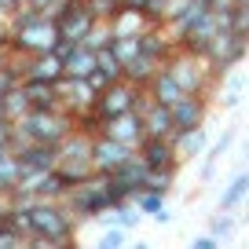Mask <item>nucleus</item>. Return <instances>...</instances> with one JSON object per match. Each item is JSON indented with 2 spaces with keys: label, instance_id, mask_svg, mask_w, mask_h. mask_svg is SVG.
I'll use <instances>...</instances> for the list:
<instances>
[{
  "label": "nucleus",
  "instance_id": "f257e3e1",
  "mask_svg": "<svg viewBox=\"0 0 249 249\" xmlns=\"http://www.w3.org/2000/svg\"><path fill=\"white\" fill-rule=\"evenodd\" d=\"M30 224L33 234L26 238V249H62V246H73L77 242V220L73 213L52 198H33L30 202Z\"/></svg>",
  "mask_w": 249,
  "mask_h": 249
},
{
  "label": "nucleus",
  "instance_id": "f03ea898",
  "mask_svg": "<svg viewBox=\"0 0 249 249\" xmlns=\"http://www.w3.org/2000/svg\"><path fill=\"white\" fill-rule=\"evenodd\" d=\"M8 22H11L8 48H11L15 55H40V52H52L55 40H59L55 18L40 15V11H33V8H15Z\"/></svg>",
  "mask_w": 249,
  "mask_h": 249
},
{
  "label": "nucleus",
  "instance_id": "7ed1b4c3",
  "mask_svg": "<svg viewBox=\"0 0 249 249\" xmlns=\"http://www.w3.org/2000/svg\"><path fill=\"white\" fill-rule=\"evenodd\" d=\"M161 70H169V77L179 85V92H183V95H209V88H213L209 62H205L202 55H195V52L176 48V52L161 62Z\"/></svg>",
  "mask_w": 249,
  "mask_h": 249
},
{
  "label": "nucleus",
  "instance_id": "20e7f679",
  "mask_svg": "<svg viewBox=\"0 0 249 249\" xmlns=\"http://www.w3.org/2000/svg\"><path fill=\"white\" fill-rule=\"evenodd\" d=\"M62 205L73 213V220H77V224H85V220H95V216H99V213L110 205L107 187H103V176L95 172L92 179H85V183L70 187V191L62 195Z\"/></svg>",
  "mask_w": 249,
  "mask_h": 249
},
{
  "label": "nucleus",
  "instance_id": "39448f33",
  "mask_svg": "<svg viewBox=\"0 0 249 249\" xmlns=\"http://www.w3.org/2000/svg\"><path fill=\"white\" fill-rule=\"evenodd\" d=\"M52 18H55V30H59V40H70V44H81L85 33L99 22L85 0H62L52 11Z\"/></svg>",
  "mask_w": 249,
  "mask_h": 249
},
{
  "label": "nucleus",
  "instance_id": "423d86ee",
  "mask_svg": "<svg viewBox=\"0 0 249 249\" xmlns=\"http://www.w3.org/2000/svg\"><path fill=\"white\" fill-rule=\"evenodd\" d=\"M172 117V132H187V128H198L209 117V95H179L169 107Z\"/></svg>",
  "mask_w": 249,
  "mask_h": 249
},
{
  "label": "nucleus",
  "instance_id": "0eeeda50",
  "mask_svg": "<svg viewBox=\"0 0 249 249\" xmlns=\"http://www.w3.org/2000/svg\"><path fill=\"white\" fill-rule=\"evenodd\" d=\"M132 154H136L132 143H117V140H110V136H92V169L99 172V176L114 172L117 165L128 161Z\"/></svg>",
  "mask_w": 249,
  "mask_h": 249
},
{
  "label": "nucleus",
  "instance_id": "6e6552de",
  "mask_svg": "<svg viewBox=\"0 0 249 249\" xmlns=\"http://www.w3.org/2000/svg\"><path fill=\"white\" fill-rule=\"evenodd\" d=\"M103 22H107L110 37H140V33H147L150 26H158V22H150L140 8H128V4H121V0H117V8L110 11Z\"/></svg>",
  "mask_w": 249,
  "mask_h": 249
},
{
  "label": "nucleus",
  "instance_id": "1a4fd4ad",
  "mask_svg": "<svg viewBox=\"0 0 249 249\" xmlns=\"http://www.w3.org/2000/svg\"><path fill=\"white\" fill-rule=\"evenodd\" d=\"M99 136H110V140H117V143H132V147H136V143L143 140V121H140L136 110H124V114L103 117Z\"/></svg>",
  "mask_w": 249,
  "mask_h": 249
},
{
  "label": "nucleus",
  "instance_id": "9d476101",
  "mask_svg": "<svg viewBox=\"0 0 249 249\" xmlns=\"http://www.w3.org/2000/svg\"><path fill=\"white\" fill-rule=\"evenodd\" d=\"M11 154H15L22 176H30V172H52L55 169V158H59L52 143H22V147H15Z\"/></svg>",
  "mask_w": 249,
  "mask_h": 249
},
{
  "label": "nucleus",
  "instance_id": "9b49d317",
  "mask_svg": "<svg viewBox=\"0 0 249 249\" xmlns=\"http://www.w3.org/2000/svg\"><path fill=\"white\" fill-rule=\"evenodd\" d=\"M136 158H140L147 169H176V150H172V140H154V136H143L136 143Z\"/></svg>",
  "mask_w": 249,
  "mask_h": 249
},
{
  "label": "nucleus",
  "instance_id": "f8f14e48",
  "mask_svg": "<svg viewBox=\"0 0 249 249\" xmlns=\"http://www.w3.org/2000/svg\"><path fill=\"white\" fill-rule=\"evenodd\" d=\"M22 77H30V81H59L62 77V59L55 52L22 55Z\"/></svg>",
  "mask_w": 249,
  "mask_h": 249
},
{
  "label": "nucleus",
  "instance_id": "ddd939ff",
  "mask_svg": "<svg viewBox=\"0 0 249 249\" xmlns=\"http://www.w3.org/2000/svg\"><path fill=\"white\" fill-rule=\"evenodd\" d=\"M172 150H176V161H195V158H202L205 143H209V132H205V124H198V128H187V132H172Z\"/></svg>",
  "mask_w": 249,
  "mask_h": 249
},
{
  "label": "nucleus",
  "instance_id": "4468645a",
  "mask_svg": "<svg viewBox=\"0 0 249 249\" xmlns=\"http://www.w3.org/2000/svg\"><path fill=\"white\" fill-rule=\"evenodd\" d=\"M176 52V40L165 33V26H150L147 33H140V55H147V59H154L158 66H161L169 55Z\"/></svg>",
  "mask_w": 249,
  "mask_h": 249
},
{
  "label": "nucleus",
  "instance_id": "2eb2a0df",
  "mask_svg": "<svg viewBox=\"0 0 249 249\" xmlns=\"http://www.w3.org/2000/svg\"><path fill=\"white\" fill-rule=\"evenodd\" d=\"M18 85H22V92H26V99H30L33 110H62L55 81H30V77H22Z\"/></svg>",
  "mask_w": 249,
  "mask_h": 249
},
{
  "label": "nucleus",
  "instance_id": "dca6fc26",
  "mask_svg": "<svg viewBox=\"0 0 249 249\" xmlns=\"http://www.w3.org/2000/svg\"><path fill=\"white\" fill-rule=\"evenodd\" d=\"M140 121H143V136H154V140H169L172 136L169 107H161V103H154V99L140 110Z\"/></svg>",
  "mask_w": 249,
  "mask_h": 249
},
{
  "label": "nucleus",
  "instance_id": "f3484780",
  "mask_svg": "<svg viewBox=\"0 0 249 249\" xmlns=\"http://www.w3.org/2000/svg\"><path fill=\"white\" fill-rule=\"evenodd\" d=\"M246 191H249V172L246 169H234V176H231V183H227V191L220 195L216 209L220 213H238L242 202H246Z\"/></svg>",
  "mask_w": 249,
  "mask_h": 249
},
{
  "label": "nucleus",
  "instance_id": "a211bd4d",
  "mask_svg": "<svg viewBox=\"0 0 249 249\" xmlns=\"http://www.w3.org/2000/svg\"><path fill=\"white\" fill-rule=\"evenodd\" d=\"M147 95H150L154 103H161V107H172L183 92H179V85L169 77V70H161V66H158V73L147 81Z\"/></svg>",
  "mask_w": 249,
  "mask_h": 249
},
{
  "label": "nucleus",
  "instance_id": "6ab92c4d",
  "mask_svg": "<svg viewBox=\"0 0 249 249\" xmlns=\"http://www.w3.org/2000/svg\"><path fill=\"white\" fill-rule=\"evenodd\" d=\"M95 70V52L85 44H73V52L62 59V77H88Z\"/></svg>",
  "mask_w": 249,
  "mask_h": 249
},
{
  "label": "nucleus",
  "instance_id": "aec40b11",
  "mask_svg": "<svg viewBox=\"0 0 249 249\" xmlns=\"http://www.w3.org/2000/svg\"><path fill=\"white\" fill-rule=\"evenodd\" d=\"M55 176L62 179V187L70 191V187H77V183H85V179H92L95 176V169H92V161H66V158H59L55 161Z\"/></svg>",
  "mask_w": 249,
  "mask_h": 249
},
{
  "label": "nucleus",
  "instance_id": "412c9836",
  "mask_svg": "<svg viewBox=\"0 0 249 249\" xmlns=\"http://www.w3.org/2000/svg\"><path fill=\"white\" fill-rule=\"evenodd\" d=\"M158 73V62L154 59H147V55H136V59H128L124 62V70H121V77L128 81V85H136V88H147V81Z\"/></svg>",
  "mask_w": 249,
  "mask_h": 249
},
{
  "label": "nucleus",
  "instance_id": "4be33fe9",
  "mask_svg": "<svg viewBox=\"0 0 249 249\" xmlns=\"http://www.w3.org/2000/svg\"><path fill=\"white\" fill-rule=\"evenodd\" d=\"M220 81H224V92H220V107H224V110H234V107L242 103V95H246V73H242V66H238V73L227 70Z\"/></svg>",
  "mask_w": 249,
  "mask_h": 249
},
{
  "label": "nucleus",
  "instance_id": "5701e85b",
  "mask_svg": "<svg viewBox=\"0 0 249 249\" xmlns=\"http://www.w3.org/2000/svg\"><path fill=\"white\" fill-rule=\"evenodd\" d=\"M0 107H4V117L8 121H18L22 114H30V99H26V92H22V85H11L8 92L0 95Z\"/></svg>",
  "mask_w": 249,
  "mask_h": 249
},
{
  "label": "nucleus",
  "instance_id": "b1692460",
  "mask_svg": "<svg viewBox=\"0 0 249 249\" xmlns=\"http://www.w3.org/2000/svg\"><path fill=\"white\" fill-rule=\"evenodd\" d=\"M18 176H22V169H18L15 154H11V150H4V154H0V195H11V191H15V183H18Z\"/></svg>",
  "mask_w": 249,
  "mask_h": 249
},
{
  "label": "nucleus",
  "instance_id": "393cba45",
  "mask_svg": "<svg viewBox=\"0 0 249 249\" xmlns=\"http://www.w3.org/2000/svg\"><path fill=\"white\" fill-rule=\"evenodd\" d=\"M205 231H209L213 238L227 242L234 231H238V216H234V213H220V209H216V213L209 216V227H205Z\"/></svg>",
  "mask_w": 249,
  "mask_h": 249
},
{
  "label": "nucleus",
  "instance_id": "a878e982",
  "mask_svg": "<svg viewBox=\"0 0 249 249\" xmlns=\"http://www.w3.org/2000/svg\"><path fill=\"white\" fill-rule=\"evenodd\" d=\"M95 70H99L107 81H121V70H124V66L114 59V52H110V48H95Z\"/></svg>",
  "mask_w": 249,
  "mask_h": 249
},
{
  "label": "nucleus",
  "instance_id": "bb28decb",
  "mask_svg": "<svg viewBox=\"0 0 249 249\" xmlns=\"http://www.w3.org/2000/svg\"><path fill=\"white\" fill-rule=\"evenodd\" d=\"M110 52H114V59L121 62H128V59H136V55H140V37H110Z\"/></svg>",
  "mask_w": 249,
  "mask_h": 249
},
{
  "label": "nucleus",
  "instance_id": "cd10ccee",
  "mask_svg": "<svg viewBox=\"0 0 249 249\" xmlns=\"http://www.w3.org/2000/svg\"><path fill=\"white\" fill-rule=\"evenodd\" d=\"M143 187L169 195L172 187H176V169H147V179H143Z\"/></svg>",
  "mask_w": 249,
  "mask_h": 249
},
{
  "label": "nucleus",
  "instance_id": "c85d7f7f",
  "mask_svg": "<svg viewBox=\"0 0 249 249\" xmlns=\"http://www.w3.org/2000/svg\"><path fill=\"white\" fill-rule=\"evenodd\" d=\"M231 143H234V128H224V132H220V140L213 143L209 150H202V154H205V161H220V158H224L227 150H231Z\"/></svg>",
  "mask_w": 249,
  "mask_h": 249
},
{
  "label": "nucleus",
  "instance_id": "c756f323",
  "mask_svg": "<svg viewBox=\"0 0 249 249\" xmlns=\"http://www.w3.org/2000/svg\"><path fill=\"white\" fill-rule=\"evenodd\" d=\"M99 246H103V249H121V246H128V231H124V227L107 224V231L99 234Z\"/></svg>",
  "mask_w": 249,
  "mask_h": 249
},
{
  "label": "nucleus",
  "instance_id": "7c9ffc66",
  "mask_svg": "<svg viewBox=\"0 0 249 249\" xmlns=\"http://www.w3.org/2000/svg\"><path fill=\"white\" fill-rule=\"evenodd\" d=\"M216 179V161H202V169H198V183H213Z\"/></svg>",
  "mask_w": 249,
  "mask_h": 249
},
{
  "label": "nucleus",
  "instance_id": "2f4dec72",
  "mask_svg": "<svg viewBox=\"0 0 249 249\" xmlns=\"http://www.w3.org/2000/svg\"><path fill=\"white\" fill-rule=\"evenodd\" d=\"M8 66H15V52L8 44H0V70H8Z\"/></svg>",
  "mask_w": 249,
  "mask_h": 249
},
{
  "label": "nucleus",
  "instance_id": "473e14b6",
  "mask_svg": "<svg viewBox=\"0 0 249 249\" xmlns=\"http://www.w3.org/2000/svg\"><path fill=\"white\" fill-rule=\"evenodd\" d=\"M220 246V238H213V234H198L195 238V249H216Z\"/></svg>",
  "mask_w": 249,
  "mask_h": 249
},
{
  "label": "nucleus",
  "instance_id": "72a5a7b5",
  "mask_svg": "<svg viewBox=\"0 0 249 249\" xmlns=\"http://www.w3.org/2000/svg\"><path fill=\"white\" fill-rule=\"evenodd\" d=\"M8 37H11V22L8 15H0V44H8Z\"/></svg>",
  "mask_w": 249,
  "mask_h": 249
},
{
  "label": "nucleus",
  "instance_id": "f704fd0d",
  "mask_svg": "<svg viewBox=\"0 0 249 249\" xmlns=\"http://www.w3.org/2000/svg\"><path fill=\"white\" fill-rule=\"evenodd\" d=\"M15 8H18L15 0H0V15H8V18H11V11H15Z\"/></svg>",
  "mask_w": 249,
  "mask_h": 249
},
{
  "label": "nucleus",
  "instance_id": "c9c22d12",
  "mask_svg": "<svg viewBox=\"0 0 249 249\" xmlns=\"http://www.w3.org/2000/svg\"><path fill=\"white\" fill-rule=\"evenodd\" d=\"M234 4H249V0H234Z\"/></svg>",
  "mask_w": 249,
  "mask_h": 249
}]
</instances>
